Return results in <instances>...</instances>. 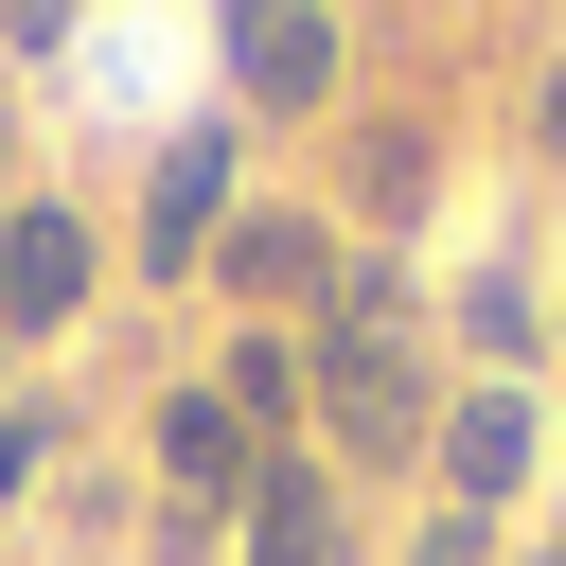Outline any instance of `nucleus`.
I'll return each mask as SVG.
<instances>
[{"mask_svg":"<svg viewBox=\"0 0 566 566\" xmlns=\"http://www.w3.org/2000/svg\"><path fill=\"white\" fill-rule=\"evenodd\" d=\"M142 460H159V513H212V531H230V513H248V478H265V442H248L195 371H177V389H142Z\"/></svg>","mask_w":566,"mask_h":566,"instance_id":"obj_7","label":"nucleus"},{"mask_svg":"<svg viewBox=\"0 0 566 566\" xmlns=\"http://www.w3.org/2000/svg\"><path fill=\"white\" fill-rule=\"evenodd\" d=\"M531 159H566V53L531 71Z\"/></svg>","mask_w":566,"mask_h":566,"instance_id":"obj_14","label":"nucleus"},{"mask_svg":"<svg viewBox=\"0 0 566 566\" xmlns=\"http://www.w3.org/2000/svg\"><path fill=\"white\" fill-rule=\"evenodd\" d=\"M142 566H230V531L212 513H142Z\"/></svg>","mask_w":566,"mask_h":566,"instance_id":"obj_12","label":"nucleus"},{"mask_svg":"<svg viewBox=\"0 0 566 566\" xmlns=\"http://www.w3.org/2000/svg\"><path fill=\"white\" fill-rule=\"evenodd\" d=\"M0 212H18V88H0Z\"/></svg>","mask_w":566,"mask_h":566,"instance_id":"obj_15","label":"nucleus"},{"mask_svg":"<svg viewBox=\"0 0 566 566\" xmlns=\"http://www.w3.org/2000/svg\"><path fill=\"white\" fill-rule=\"evenodd\" d=\"M230 212H248V142H230V124H177V142L142 159V283H212Z\"/></svg>","mask_w":566,"mask_h":566,"instance_id":"obj_5","label":"nucleus"},{"mask_svg":"<svg viewBox=\"0 0 566 566\" xmlns=\"http://www.w3.org/2000/svg\"><path fill=\"white\" fill-rule=\"evenodd\" d=\"M195 389H212V407H230V424H248V442H265V460H283V442H301V336H230V354H212V371H195Z\"/></svg>","mask_w":566,"mask_h":566,"instance_id":"obj_9","label":"nucleus"},{"mask_svg":"<svg viewBox=\"0 0 566 566\" xmlns=\"http://www.w3.org/2000/svg\"><path fill=\"white\" fill-rule=\"evenodd\" d=\"M106 301V212H71V195H18L0 212V336L35 354V336H71Z\"/></svg>","mask_w":566,"mask_h":566,"instance_id":"obj_6","label":"nucleus"},{"mask_svg":"<svg viewBox=\"0 0 566 566\" xmlns=\"http://www.w3.org/2000/svg\"><path fill=\"white\" fill-rule=\"evenodd\" d=\"M389 566H513V548H495L478 513H407V548H389Z\"/></svg>","mask_w":566,"mask_h":566,"instance_id":"obj_11","label":"nucleus"},{"mask_svg":"<svg viewBox=\"0 0 566 566\" xmlns=\"http://www.w3.org/2000/svg\"><path fill=\"white\" fill-rule=\"evenodd\" d=\"M531 460H548V407L531 389H495V371H460L442 389V424H424V513H531Z\"/></svg>","mask_w":566,"mask_h":566,"instance_id":"obj_4","label":"nucleus"},{"mask_svg":"<svg viewBox=\"0 0 566 566\" xmlns=\"http://www.w3.org/2000/svg\"><path fill=\"white\" fill-rule=\"evenodd\" d=\"M513 566H566V513H548V531H531V548H513Z\"/></svg>","mask_w":566,"mask_h":566,"instance_id":"obj_16","label":"nucleus"},{"mask_svg":"<svg viewBox=\"0 0 566 566\" xmlns=\"http://www.w3.org/2000/svg\"><path fill=\"white\" fill-rule=\"evenodd\" d=\"M301 424L336 478H424V424H442V354H424V301L389 248H354L336 318L301 336Z\"/></svg>","mask_w":566,"mask_h":566,"instance_id":"obj_1","label":"nucleus"},{"mask_svg":"<svg viewBox=\"0 0 566 566\" xmlns=\"http://www.w3.org/2000/svg\"><path fill=\"white\" fill-rule=\"evenodd\" d=\"M212 71H230V124H318L336 71H354V18H318V0H230V18H212Z\"/></svg>","mask_w":566,"mask_h":566,"instance_id":"obj_3","label":"nucleus"},{"mask_svg":"<svg viewBox=\"0 0 566 566\" xmlns=\"http://www.w3.org/2000/svg\"><path fill=\"white\" fill-rule=\"evenodd\" d=\"M442 195V142L424 124H371V159H354V212H424Z\"/></svg>","mask_w":566,"mask_h":566,"instance_id":"obj_10","label":"nucleus"},{"mask_svg":"<svg viewBox=\"0 0 566 566\" xmlns=\"http://www.w3.org/2000/svg\"><path fill=\"white\" fill-rule=\"evenodd\" d=\"M0 371H18V336H0Z\"/></svg>","mask_w":566,"mask_h":566,"instance_id":"obj_18","label":"nucleus"},{"mask_svg":"<svg viewBox=\"0 0 566 566\" xmlns=\"http://www.w3.org/2000/svg\"><path fill=\"white\" fill-rule=\"evenodd\" d=\"M548 318H566V265H548Z\"/></svg>","mask_w":566,"mask_h":566,"instance_id":"obj_17","label":"nucleus"},{"mask_svg":"<svg viewBox=\"0 0 566 566\" xmlns=\"http://www.w3.org/2000/svg\"><path fill=\"white\" fill-rule=\"evenodd\" d=\"M35 460H53V407H0V495H35Z\"/></svg>","mask_w":566,"mask_h":566,"instance_id":"obj_13","label":"nucleus"},{"mask_svg":"<svg viewBox=\"0 0 566 566\" xmlns=\"http://www.w3.org/2000/svg\"><path fill=\"white\" fill-rule=\"evenodd\" d=\"M336 283H354V212H318V195H248V212H230V248H212L230 336H318V318H336Z\"/></svg>","mask_w":566,"mask_h":566,"instance_id":"obj_2","label":"nucleus"},{"mask_svg":"<svg viewBox=\"0 0 566 566\" xmlns=\"http://www.w3.org/2000/svg\"><path fill=\"white\" fill-rule=\"evenodd\" d=\"M230 566H354V495H336V460H318V442H283V460L248 478Z\"/></svg>","mask_w":566,"mask_h":566,"instance_id":"obj_8","label":"nucleus"}]
</instances>
